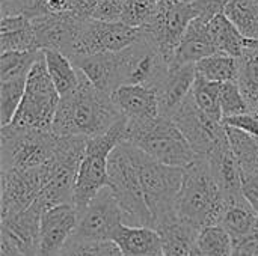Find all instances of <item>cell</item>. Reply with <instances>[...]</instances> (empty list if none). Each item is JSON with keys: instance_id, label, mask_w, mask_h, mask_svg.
I'll use <instances>...</instances> for the list:
<instances>
[{"instance_id": "cell-1", "label": "cell", "mask_w": 258, "mask_h": 256, "mask_svg": "<svg viewBox=\"0 0 258 256\" xmlns=\"http://www.w3.org/2000/svg\"><path fill=\"white\" fill-rule=\"evenodd\" d=\"M122 118L112 95L98 91L80 71L77 89L60 97L51 133L57 137L94 139L107 133Z\"/></svg>"}, {"instance_id": "cell-2", "label": "cell", "mask_w": 258, "mask_h": 256, "mask_svg": "<svg viewBox=\"0 0 258 256\" xmlns=\"http://www.w3.org/2000/svg\"><path fill=\"white\" fill-rule=\"evenodd\" d=\"M225 196L215 181L206 157L184 169V180L177 198V217L201 231L206 226L221 225L225 211Z\"/></svg>"}, {"instance_id": "cell-3", "label": "cell", "mask_w": 258, "mask_h": 256, "mask_svg": "<svg viewBox=\"0 0 258 256\" xmlns=\"http://www.w3.org/2000/svg\"><path fill=\"white\" fill-rule=\"evenodd\" d=\"M142 157L144 152L130 143L118 145L109 158V189L119 204L124 225L153 228V217L141 181Z\"/></svg>"}, {"instance_id": "cell-4", "label": "cell", "mask_w": 258, "mask_h": 256, "mask_svg": "<svg viewBox=\"0 0 258 256\" xmlns=\"http://www.w3.org/2000/svg\"><path fill=\"white\" fill-rule=\"evenodd\" d=\"M124 142L172 167L186 169L200 157L174 121L166 116L148 122H127Z\"/></svg>"}, {"instance_id": "cell-5", "label": "cell", "mask_w": 258, "mask_h": 256, "mask_svg": "<svg viewBox=\"0 0 258 256\" xmlns=\"http://www.w3.org/2000/svg\"><path fill=\"white\" fill-rule=\"evenodd\" d=\"M125 125L127 122L122 118L107 133L88 140L74 187L73 204L79 213H82L104 187H109V158L115 148L124 142Z\"/></svg>"}, {"instance_id": "cell-6", "label": "cell", "mask_w": 258, "mask_h": 256, "mask_svg": "<svg viewBox=\"0 0 258 256\" xmlns=\"http://www.w3.org/2000/svg\"><path fill=\"white\" fill-rule=\"evenodd\" d=\"M59 101L42 53L29 72L23 101L9 125L24 131H51Z\"/></svg>"}, {"instance_id": "cell-7", "label": "cell", "mask_w": 258, "mask_h": 256, "mask_svg": "<svg viewBox=\"0 0 258 256\" xmlns=\"http://www.w3.org/2000/svg\"><path fill=\"white\" fill-rule=\"evenodd\" d=\"M183 180L184 169L159 163L144 154L141 161V181L156 231L178 219L175 205Z\"/></svg>"}, {"instance_id": "cell-8", "label": "cell", "mask_w": 258, "mask_h": 256, "mask_svg": "<svg viewBox=\"0 0 258 256\" xmlns=\"http://www.w3.org/2000/svg\"><path fill=\"white\" fill-rule=\"evenodd\" d=\"M0 137V167L20 170L45 167L54 155L57 142L51 131H24L11 125L2 127Z\"/></svg>"}, {"instance_id": "cell-9", "label": "cell", "mask_w": 258, "mask_h": 256, "mask_svg": "<svg viewBox=\"0 0 258 256\" xmlns=\"http://www.w3.org/2000/svg\"><path fill=\"white\" fill-rule=\"evenodd\" d=\"M195 18L198 14L190 2H160L156 15L141 32L171 65L187 26Z\"/></svg>"}, {"instance_id": "cell-10", "label": "cell", "mask_w": 258, "mask_h": 256, "mask_svg": "<svg viewBox=\"0 0 258 256\" xmlns=\"http://www.w3.org/2000/svg\"><path fill=\"white\" fill-rule=\"evenodd\" d=\"M121 84H141L156 89L169 72V62L162 53L142 36L122 51L116 53Z\"/></svg>"}, {"instance_id": "cell-11", "label": "cell", "mask_w": 258, "mask_h": 256, "mask_svg": "<svg viewBox=\"0 0 258 256\" xmlns=\"http://www.w3.org/2000/svg\"><path fill=\"white\" fill-rule=\"evenodd\" d=\"M124 225L119 204L109 187H104L80 213L74 234L77 241L104 243L112 241L116 231Z\"/></svg>"}, {"instance_id": "cell-12", "label": "cell", "mask_w": 258, "mask_h": 256, "mask_svg": "<svg viewBox=\"0 0 258 256\" xmlns=\"http://www.w3.org/2000/svg\"><path fill=\"white\" fill-rule=\"evenodd\" d=\"M48 169H2V222L26 211L48 183Z\"/></svg>"}, {"instance_id": "cell-13", "label": "cell", "mask_w": 258, "mask_h": 256, "mask_svg": "<svg viewBox=\"0 0 258 256\" xmlns=\"http://www.w3.org/2000/svg\"><path fill=\"white\" fill-rule=\"evenodd\" d=\"M171 119L200 157H207L222 140L227 139L225 125L204 115L195 104L192 94L174 112Z\"/></svg>"}, {"instance_id": "cell-14", "label": "cell", "mask_w": 258, "mask_h": 256, "mask_svg": "<svg viewBox=\"0 0 258 256\" xmlns=\"http://www.w3.org/2000/svg\"><path fill=\"white\" fill-rule=\"evenodd\" d=\"M80 213L74 204L53 207L44 211L39 226L38 256H59L76 234Z\"/></svg>"}, {"instance_id": "cell-15", "label": "cell", "mask_w": 258, "mask_h": 256, "mask_svg": "<svg viewBox=\"0 0 258 256\" xmlns=\"http://www.w3.org/2000/svg\"><path fill=\"white\" fill-rule=\"evenodd\" d=\"M112 100L127 122H148L160 116L157 94L148 86H121L112 94Z\"/></svg>"}, {"instance_id": "cell-16", "label": "cell", "mask_w": 258, "mask_h": 256, "mask_svg": "<svg viewBox=\"0 0 258 256\" xmlns=\"http://www.w3.org/2000/svg\"><path fill=\"white\" fill-rule=\"evenodd\" d=\"M197 66H171L166 77L154 89L159 100L160 116L171 118L181 103L190 95L194 83L197 80Z\"/></svg>"}, {"instance_id": "cell-17", "label": "cell", "mask_w": 258, "mask_h": 256, "mask_svg": "<svg viewBox=\"0 0 258 256\" xmlns=\"http://www.w3.org/2000/svg\"><path fill=\"white\" fill-rule=\"evenodd\" d=\"M206 158L215 181L225 196V201L242 198V170L230 146L228 137L222 140Z\"/></svg>"}, {"instance_id": "cell-18", "label": "cell", "mask_w": 258, "mask_h": 256, "mask_svg": "<svg viewBox=\"0 0 258 256\" xmlns=\"http://www.w3.org/2000/svg\"><path fill=\"white\" fill-rule=\"evenodd\" d=\"M74 66L101 92L112 95L121 88V75L116 53H101L71 60Z\"/></svg>"}, {"instance_id": "cell-19", "label": "cell", "mask_w": 258, "mask_h": 256, "mask_svg": "<svg viewBox=\"0 0 258 256\" xmlns=\"http://www.w3.org/2000/svg\"><path fill=\"white\" fill-rule=\"evenodd\" d=\"M207 26L209 24L201 18L190 21L178 48L175 50L171 66L197 65L200 60L218 53L207 32Z\"/></svg>"}, {"instance_id": "cell-20", "label": "cell", "mask_w": 258, "mask_h": 256, "mask_svg": "<svg viewBox=\"0 0 258 256\" xmlns=\"http://www.w3.org/2000/svg\"><path fill=\"white\" fill-rule=\"evenodd\" d=\"M112 241L122 256H165L162 235L153 228L122 225Z\"/></svg>"}, {"instance_id": "cell-21", "label": "cell", "mask_w": 258, "mask_h": 256, "mask_svg": "<svg viewBox=\"0 0 258 256\" xmlns=\"http://www.w3.org/2000/svg\"><path fill=\"white\" fill-rule=\"evenodd\" d=\"M225 211L221 226L231 235L233 241L248 237L258 228V216L252 207L246 202L245 196L225 201Z\"/></svg>"}, {"instance_id": "cell-22", "label": "cell", "mask_w": 258, "mask_h": 256, "mask_svg": "<svg viewBox=\"0 0 258 256\" xmlns=\"http://www.w3.org/2000/svg\"><path fill=\"white\" fill-rule=\"evenodd\" d=\"M50 78L60 97L74 92L80 81V71L74 66L71 59L57 50H42Z\"/></svg>"}, {"instance_id": "cell-23", "label": "cell", "mask_w": 258, "mask_h": 256, "mask_svg": "<svg viewBox=\"0 0 258 256\" xmlns=\"http://www.w3.org/2000/svg\"><path fill=\"white\" fill-rule=\"evenodd\" d=\"M207 32L218 53L240 57L245 50V38L237 27L225 17V14L216 15L207 26Z\"/></svg>"}, {"instance_id": "cell-24", "label": "cell", "mask_w": 258, "mask_h": 256, "mask_svg": "<svg viewBox=\"0 0 258 256\" xmlns=\"http://www.w3.org/2000/svg\"><path fill=\"white\" fill-rule=\"evenodd\" d=\"M163 241L165 256H194L197 252V235L200 231L183 223L180 219L157 229Z\"/></svg>"}, {"instance_id": "cell-25", "label": "cell", "mask_w": 258, "mask_h": 256, "mask_svg": "<svg viewBox=\"0 0 258 256\" xmlns=\"http://www.w3.org/2000/svg\"><path fill=\"white\" fill-rule=\"evenodd\" d=\"M230 146L237 158L242 175H258V142L246 131L225 125Z\"/></svg>"}, {"instance_id": "cell-26", "label": "cell", "mask_w": 258, "mask_h": 256, "mask_svg": "<svg viewBox=\"0 0 258 256\" xmlns=\"http://www.w3.org/2000/svg\"><path fill=\"white\" fill-rule=\"evenodd\" d=\"M197 74L198 77H203L213 83H227V81H237L239 78V59L231 57L222 53H215L203 60H200L197 65Z\"/></svg>"}, {"instance_id": "cell-27", "label": "cell", "mask_w": 258, "mask_h": 256, "mask_svg": "<svg viewBox=\"0 0 258 256\" xmlns=\"http://www.w3.org/2000/svg\"><path fill=\"white\" fill-rule=\"evenodd\" d=\"M224 14L245 39H258V0H230Z\"/></svg>"}, {"instance_id": "cell-28", "label": "cell", "mask_w": 258, "mask_h": 256, "mask_svg": "<svg viewBox=\"0 0 258 256\" xmlns=\"http://www.w3.org/2000/svg\"><path fill=\"white\" fill-rule=\"evenodd\" d=\"M195 246L201 256H231L234 241L221 225H213L198 232Z\"/></svg>"}, {"instance_id": "cell-29", "label": "cell", "mask_w": 258, "mask_h": 256, "mask_svg": "<svg viewBox=\"0 0 258 256\" xmlns=\"http://www.w3.org/2000/svg\"><path fill=\"white\" fill-rule=\"evenodd\" d=\"M192 98L198 109L216 122H222L221 109V84L209 81L203 77H197L192 88Z\"/></svg>"}, {"instance_id": "cell-30", "label": "cell", "mask_w": 258, "mask_h": 256, "mask_svg": "<svg viewBox=\"0 0 258 256\" xmlns=\"http://www.w3.org/2000/svg\"><path fill=\"white\" fill-rule=\"evenodd\" d=\"M29 77V75H27ZM27 77L0 81V122L6 127L12 122L26 92Z\"/></svg>"}, {"instance_id": "cell-31", "label": "cell", "mask_w": 258, "mask_h": 256, "mask_svg": "<svg viewBox=\"0 0 258 256\" xmlns=\"http://www.w3.org/2000/svg\"><path fill=\"white\" fill-rule=\"evenodd\" d=\"M42 50L39 51H29V53H20V51H8L2 53L0 56V81L18 78V77H27L35 62L42 56Z\"/></svg>"}, {"instance_id": "cell-32", "label": "cell", "mask_w": 258, "mask_h": 256, "mask_svg": "<svg viewBox=\"0 0 258 256\" xmlns=\"http://www.w3.org/2000/svg\"><path fill=\"white\" fill-rule=\"evenodd\" d=\"M159 3V0H125L121 23L135 29H144L156 15Z\"/></svg>"}, {"instance_id": "cell-33", "label": "cell", "mask_w": 258, "mask_h": 256, "mask_svg": "<svg viewBox=\"0 0 258 256\" xmlns=\"http://www.w3.org/2000/svg\"><path fill=\"white\" fill-rule=\"evenodd\" d=\"M221 109L224 119L251 115L249 106L245 101L237 81H227L221 84Z\"/></svg>"}, {"instance_id": "cell-34", "label": "cell", "mask_w": 258, "mask_h": 256, "mask_svg": "<svg viewBox=\"0 0 258 256\" xmlns=\"http://www.w3.org/2000/svg\"><path fill=\"white\" fill-rule=\"evenodd\" d=\"M0 44H2V53H8V51L29 53V51L41 50L32 24L23 30L0 35Z\"/></svg>"}, {"instance_id": "cell-35", "label": "cell", "mask_w": 258, "mask_h": 256, "mask_svg": "<svg viewBox=\"0 0 258 256\" xmlns=\"http://www.w3.org/2000/svg\"><path fill=\"white\" fill-rule=\"evenodd\" d=\"M59 256H122L113 241L89 243L71 238Z\"/></svg>"}, {"instance_id": "cell-36", "label": "cell", "mask_w": 258, "mask_h": 256, "mask_svg": "<svg viewBox=\"0 0 258 256\" xmlns=\"http://www.w3.org/2000/svg\"><path fill=\"white\" fill-rule=\"evenodd\" d=\"M124 3L125 0H100L89 12V17L97 21H104V23L121 21Z\"/></svg>"}, {"instance_id": "cell-37", "label": "cell", "mask_w": 258, "mask_h": 256, "mask_svg": "<svg viewBox=\"0 0 258 256\" xmlns=\"http://www.w3.org/2000/svg\"><path fill=\"white\" fill-rule=\"evenodd\" d=\"M2 18L26 15L27 18H35L38 15V0H0Z\"/></svg>"}, {"instance_id": "cell-38", "label": "cell", "mask_w": 258, "mask_h": 256, "mask_svg": "<svg viewBox=\"0 0 258 256\" xmlns=\"http://www.w3.org/2000/svg\"><path fill=\"white\" fill-rule=\"evenodd\" d=\"M77 14V0H38V15Z\"/></svg>"}, {"instance_id": "cell-39", "label": "cell", "mask_w": 258, "mask_h": 256, "mask_svg": "<svg viewBox=\"0 0 258 256\" xmlns=\"http://www.w3.org/2000/svg\"><path fill=\"white\" fill-rule=\"evenodd\" d=\"M224 125L228 127H236L239 130L246 131L248 134H251L258 142V116L257 115H243V116H237V118H228L222 121Z\"/></svg>"}, {"instance_id": "cell-40", "label": "cell", "mask_w": 258, "mask_h": 256, "mask_svg": "<svg viewBox=\"0 0 258 256\" xmlns=\"http://www.w3.org/2000/svg\"><path fill=\"white\" fill-rule=\"evenodd\" d=\"M231 256H258V228L248 237L234 241Z\"/></svg>"}, {"instance_id": "cell-41", "label": "cell", "mask_w": 258, "mask_h": 256, "mask_svg": "<svg viewBox=\"0 0 258 256\" xmlns=\"http://www.w3.org/2000/svg\"><path fill=\"white\" fill-rule=\"evenodd\" d=\"M242 192L258 216V175H242Z\"/></svg>"}, {"instance_id": "cell-42", "label": "cell", "mask_w": 258, "mask_h": 256, "mask_svg": "<svg viewBox=\"0 0 258 256\" xmlns=\"http://www.w3.org/2000/svg\"><path fill=\"white\" fill-rule=\"evenodd\" d=\"M30 24H32V21H30V18H27L26 15L5 17V18H2L0 35H3V33H12V32H18V30H23V29L29 27Z\"/></svg>"}, {"instance_id": "cell-43", "label": "cell", "mask_w": 258, "mask_h": 256, "mask_svg": "<svg viewBox=\"0 0 258 256\" xmlns=\"http://www.w3.org/2000/svg\"><path fill=\"white\" fill-rule=\"evenodd\" d=\"M0 256H26L23 250L17 246V243L2 231V244H0Z\"/></svg>"}, {"instance_id": "cell-44", "label": "cell", "mask_w": 258, "mask_h": 256, "mask_svg": "<svg viewBox=\"0 0 258 256\" xmlns=\"http://www.w3.org/2000/svg\"><path fill=\"white\" fill-rule=\"evenodd\" d=\"M159 2H184V0H159Z\"/></svg>"}, {"instance_id": "cell-45", "label": "cell", "mask_w": 258, "mask_h": 256, "mask_svg": "<svg viewBox=\"0 0 258 256\" xmlns=\"http://www.w3.org/2000/svg\"><path fill=\"white\" fill-rule=\"evenodd\" d=\"M184 2H192V0H184Z\"/></svg>"}]
</instances>
